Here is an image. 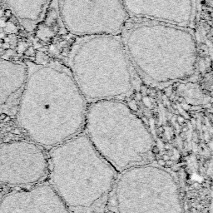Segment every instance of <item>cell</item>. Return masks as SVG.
Masks as SVG:
<instances>
[{
	"label": "cell",
	"mask_w": 213,
	"mask_h": 213,
	"mask_svg": "<svg viewBox=\"0 0 213 213\" xmlns=\"http://www.w3.org/2000/svg\"><path fill=\"white\" fill-rule=\"evenodd\" d=\"M131 18L170 23L192 28L196 0H123Z\"/></svg>",
	"instance_id": "cell-9"
},
{
	"label": "cell",
	"mask_w": 213,
	"mask_h": 213,
	"mask_svg": "<svg viewBox=\"0 0 213 213\" xmlns=\"http://www.w3.org/2000/svg\"><path fill=\"white\" fill-rule=\"evenodd\" d=\"M63 25L77 37L119 35L129 16L123 0H57Z\"/></svg>",
	"instance_id": "cell-7"
},
{
	"label": "cell",
	"mask_w": 213,
	"mask_h": 213,
	"mask_svg": "<svg viewBox=\"0 0 213 213\" xmlns=\"http://www.w3.org/2000/svg\"><path fill=\"white\" fill-rule=\"evenodd\" d=\"M108 202L113 213H183L180 187L172 173L143 163L118 173Z\"/></svg>",
	"instance_id": "cell-6"
},
{
	"label": "cell",
	"mask_w": 213,
	"mask_h": 213,
	"mask_svg": "<svg viewBox=\"0 0 213 213\" xmlns=\"http://www.w3.org/2000/svg\"><path fill=\"white\" fill-rule=\"evenodd\" d=\"M49 184L71 213H105L118 172L83 133L48 150Z\"/></svg>",
	"instance_id": "cell-3"
},
{
	"label": "cell",
	"mask_w": 213,
	"mask_h": 213,
	"mask_svg": "<svg viewBox=\"0 0 213 213\" xmlns=\"http://www.w3.org/2000/svg\"><path fill=\"white\" fill-rule=\"evenodd\" d=\"M83 130L97 152L118 173L152 158V133L122 100L88 103Z\"/></svg>",
	"instance_id": "cell-5"
},
{
	"label": "cell",
	"mask_w": 213,
	"mask_h": 213,
	"mask_svg": "<svg viewBox=\"0 0 213 213\" xmlns=\"http://www.w3.org/2000/svg\"><path fill=\"white\" fill-rule=\"evenodd\" d=\"M66 63L87 104L122 100L134 89L136 73L120 35L75 38L67 51Z\"/></svg>",
	"instance_id": "cell-4"
},
{
	"label": "cell",
	"mask_w": 213,
	"mask_h": 213,
	"mask_svg": "<svg viewBox=\"0 0 213 213\" xmlns=\"http://www.w3.org/2000/svg\"><path fill=\"white\" fill-rule=\"evenodd\" d=\"M10 47H11V45H10L9 43H2V48H3V49H9Z\"/></svg>",
	"instance_id": "cell-12"
},
{
	"label": "cell",
	"mask_w": 213,
	"mask_h": 213,
	"mask_svg": "<svg viewBox=\"0 0 213 213\" xmlns=\"http://www.w3.org/2000/svg\"><path fill=\"white\" fill-rule=\"evenodd\" d=\"M0 213H71L49 183L13 191L0 202Z\"/></svg>",
	"instance_id": "cell-10"
},
{
	"label": "cell",
	"mask_w": 213,
	"mask_h": 213,
	"mask_svg": "<svg viewBox=\"0 0 213 213\" xmlns=\"http://www.w3.org/2000/svg\"><path fill=\"white\" fill-rule=\"evenodd\" d=\"M48 155L33 141H13L0 146V183L34 186L48 176Z\"/></svg>",
	"instance_id": "cell-8"
},
{
	"label": "cell",
	"mask_w": 213,
	"mask_h": 213,
	"mask_svg": "<svg viewBox=\"0 0 213 213\" xmlns=\"http://www.w3.org/2000/svg\"><path fill=\"white\" fill-rule=\"evenodd\" d=\"M3 14L4 16L6 17L7 18H11L12 16H13V13H12V11L10 9H5L4 12H3Z\"/></svg>",
	"instance_id": "cell-11"
},
{
	"label": "cell",
	"mask_w": 213,
	"mask_h": 213,
	"mask_svg": "<svg viewBox=\"0 0 213 213\" xmlns=\"http://www.w3.org/2000/svg\"><path fill=\"white\" fill-rule=\"evenodd\" d=\"M87 103L67 65L30 67L17 107V122L31 141L49 150L82 133Z\"/></svg>",
	"instance_id": "cell-1"
},
{
	"label": "cell",
	"mask_w": 213,
	"mask_h": 213,
	"mask_svg": "<svg viewBox=\"0 0 213 213\" xmlns=\"http://www.w3.org/2000/svg\"><path fill=\"white\" fill-rule=\"evenodd\" d=\"M119 35L136 74L149 84L167 85L196 73L198 51L190 28L129 18Z\"/></svg>",
	"instance_id": "cell-2"
}]
</instances>
